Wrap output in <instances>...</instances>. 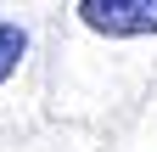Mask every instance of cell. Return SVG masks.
I'll use <instances>...</instances> for the list:
<instances>
[{
	"label": "cell",
	"mask_w": 157,
	"mask_h": 152,
	"mask_svg": "<svg viewBox=\"0 0 157 152\" xmlns=\"http://www.w3.org/2000/svg\"><path fill=\"white\" fill-rule=\"evenodd\" d=\"M23 51H28V34L17 28V23H0V85L17 73V62H23Z\"/></svg>",
	"instance_id": "2"
},
{
	"label": "cell",
	"mask_w": 157,
	"mask_h": 152,
	"mask_svg": "<svg viewBox=\"0 0 157 152\" xmlns=\"http://www.w3.org/2000/svg\"><path fill=\"white\" fill-rule=\"evenodd\" d=\"M78 23L107 40H140L157 34V0H78Z\"/></svg>",
	"instance_id": "1"
}]
</instances>
